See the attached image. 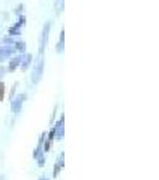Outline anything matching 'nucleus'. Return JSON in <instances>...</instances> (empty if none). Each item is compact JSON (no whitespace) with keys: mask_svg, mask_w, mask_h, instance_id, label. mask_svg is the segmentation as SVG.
I'll use <instances>...</instances> for the list:
<instances>
[{"mask_svg":"<svg viewBox=\"0 0 159 180\" xmlns=\"http://www.w3.org/2000/svg\"><path fill=\"white\" fill-rule=\"evenodd\" d=\"M4 96V84H0V100Z\"/></svg>","mask_w":159,"mask_h":180,"instance_id":"nucleus-1","label":"nucleus"}]
</instances>
